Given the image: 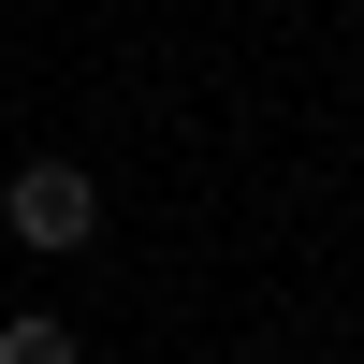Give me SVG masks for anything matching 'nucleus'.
Returning <instances> with one entry per match:
<instances>
[{
	"mask_svg": "<svg viewBox=\"0 0 364 364\" xmlns=\"http://www.w3.org/2000/svg\"><path fill=\"white\" fill-rule=\"evenodd\" d=\"M0 233H15V248H87V233H102V175L87 161H29L15 190H0Z\"/></svg>",
	"mask_w": 364,
	"mask_h": 364,
	"instance_id": "f257e3e1",
	"label": "nucleus"
},
{
	"mask_svg": "<svg viewBox=\"0 0 364 364\" xmlns=\"http://www.w3.org/2000/svg\"><path fill=\"white\" fill-rule=\"evenodd\" d=\"M0 364H87V336L58 306H29V321H0Z\"/></svg>",
	"mask_w": 364,
	"mask_h": 364,
	"instance_id": "f03ea898",
	"label": "nucleus"
}]
</instances>
